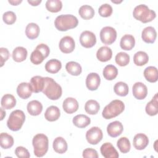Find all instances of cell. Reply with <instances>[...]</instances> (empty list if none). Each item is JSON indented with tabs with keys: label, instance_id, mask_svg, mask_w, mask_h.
I'll return each mask as SVG.
<instances>
[{
	"label": "cell",
	"instance_id": "obj_1",
	"mask_svg": "<svg viewBox=\"0 0 158 158\" xmlns=\"http://www.w3.org/2000/svg\"><path fill=\"white\" fill-rule=\"evenodd\" d=\"M78 24L77 18L71 14H62L57 16L54 20L55 27L59 31H65L75 28Z\"/></svg>",
	"mask_w": 158,
	"mask_h": 158
},
{
	"label": "cell",
	"instance_id": "obj_2",
	"mask_svg": "<svg viewBox=\"0 0 158 158\" xmlns=\"http://www.w3.org/2000/svg\"><path fill=\"white\" fill-rule=\"evenodd\" d=\"M44 87L42 91L51 100H57L62 96V88L54 79L50 77H44Z\"/></svg>",
	"mask_w": 158,
	"mask_h": 158
},
{
	"label": "cell",
	"instance_id": "obj_3",
	"mask_svg": "<svg viewBox=\"0 0 158 158\" xmlns=\"http://www.w3.org/2000/svg\"><path fill=\"white\" fill-rule=\"evenodd\" d=\"M34 154L38 157L44 156L48 152L49 141L46 135L43 133L36 135L32 140Z\"/></svg>",
	"mask_w": 158,
	"mask_h": 158
},
{
	"label": "cell",
	"instance_id": "obj_4",
	"mask_svg": "<svg viewBox=\"0 0 158 158\" xmlns=\"http://www.w3.org/2000/svg\"><path fill=\"white\" fill-rule=\"evenodd\" d=\"M134 18L143 23L151 22L156 17L154 10L150 9L145 4H140L136 6L133 11Z\"/></svg>",
	"mask_w": 158,
	"mask_h": 158
},
{
	"label": "cell",
	"instance_id": "obj_5",
	"mask_svg": "<svg viewBox=\"0 0 158 158\" xmlns=\"http://www.w3.org/2000/svg\"><path fill=\"white\" fill-rule=\"evenodd\" d=\"M125 109L123 102L118 99L112 101L103 109L102 117L106 119H110L120 115Z\"/></svg>",
	"mask_w": 158,
	"mask_h": 158
},
{
	"label": "cell",
	"instance_id": "obj_6",
	"mask_svg": "<svg viewBox=\"0 0 158 158\" xmlns=\"http://www.w3.org/2000/svg\"><path fill=\"white\" fill-rule=\"evenodd\" d=\"M25 120V115L21 110H15L12 111L7 121V127L12 131L19 130Z\"/></svg>",
	"mask_w": 158,
	"mask_h": 158
},
{
	"label": "cell",
	"instance_id": "obj_7",
	"mask_svg": "<svg viewBox=\"0 0 158 158\" xmlns=\"http://www.w3.org/2000/svg\"><path fill=\"white\" fill-rule=\"evenodd\" d=\"M50 52L49 48L45 44L41 43L38 44L35 49L30 55V61L35 65H38L42 63Z\"/></svg>",
	"mask_w": 158,
	"mask_h": 158
},
{
	"label": "cell",
	"instance_id": "obj_8",
	"mask_svg": "<svg viewBox=\"0 0 158 158\" xmlns=\"http://www.w3.org/2000/svg\"><path fill=\"white\" fill-rule=\"evenodd\" d=\"M117 38V31L112 27H104L100 31V39L105 44H112Z\"/></svg>",
	"mask_w": 158,
	"mask_h": 158
},
{
	"label": "cell",
	"instance_id": "obj_9",
	"mask_svg": "<svg viewBox=\"0 0 158 158\" xmlns=\"http://www.w3.org/2000/svg\"><path fill=\"white\" fill-rule=\"evenodd\" d=\"M102 131L98 127H93L86 133V139L87 141L93 145L97 144L102 139Z\"/></svg>",
	"mask_w": 158,
	"mask_h": 158
},
{
	"label": "cell",
	"instance_id": "obj_10",
	"mask_svg": "<svg viewBox=\"0 0 158 158\" xmlns=\"http://www.w3.org/2000/svg\"><path fill=\"white\" fill-rule=\"evenodd\" d=\"M80 43L81 45L84 48H92L95 45L96 43V35L90 31H84L80 35Z\"/></svg>",
	"mask_w": 158,
	"mask_h": 158
},
{
	"label": "cell",
	"instance_id": "obj_11",
	"mask_svg": "<svg viewBox=\"0 0 158 158\" xmlns=\"http://www.w3.org/2000/svg\"><path fill=\"white\" fill-rule=\"evenodd\" d=\"M59 47L63 53H70L73 51L75 47L74 40L70 36H65L60 40Z\"/></svg>",
	"mask_w": 158,
	"mask_h": 158
},
{
	"label": "cell",
	"instance_id": "obj_12",
	"mask_svg": "<svg viewBox=\"0 0 158 158\" xmlns=\"http://www.w3.org/2000/svg\"><path fill=\"white\" fill-rule=\"evenodd\" d=\"M134 97L139 100L144 99L148 94V88L142 82H136L132 87Z\"/></svg>",
	"mask_w": 158,
	"mask_h": 158
},
{
	"label": "cell",
	"instance_id": "obj_13",
	"mask_svg": "<svg viewBox=\"0 0 158 158\" xmlns=\"http://www.w3.org/2000/svg\"><path fill=\"white\" fill-rule=\"evenodd\" d=\"M101 153L106 158H117L119 154L115 148L110 143H104L100 148Z\"/></svg>",
	"mask_w": 158,
	"mask_h": 158
},
{
	"label": "cell",
	"instance_id": "obj_14",
	"mask_svg": "<svg viewBox=\"0 0 158 158\" xmlns=\"http://www.w3.org/2000/svg\"><path fill=\"white\" fill-rule=\"evenodd\" d=\"M101 82L99 75L97 73L91 72L89 73L86 78V85L88 89L91 91L96 90Z\"/></svg>",
	"mask_w": 158,
	"mask_h": 158
},
{
	"label": "cell",
	"instance_id": "obj_15",
	"mask_svg": "<svg viewBox=\"0 0 158 158\" xmlns=\"http://www.w3.org/2000/svg\"><path fill=\"white\" fill-rule=\"evenodd\" d=\"M123 130V125L119 121L112 122L107 127V132L108 135L112 138H115L121 135Z\"/></svg>",
	"mask_w": 158,
	"mask_h": 158
},
{
	"label": "cell",
	"instance_id": "obj_16",
	"mask_svg": "<svg viewBox=\"0 0 158 158\" xmlns=\"http://www.w3.org/2000/svg\"><path fill=\"white\" fill-rule=\"evenodd\" d=\"M149 144V139L144 133L136 134L133 140V144L135 148L137 150H143L147 147Z\"/></svg>",
	"mask_w": 158,
	"mask_h": 158
},
{
	"label": "cell",
	"instance_id": "obj_17",
	"mask_svg": "<svg viewBox=\"0 0 158 158\" xmlns=\"http://www.w3.org/2000/svg\"><path fill=\"white\" fill-rule=\"evenodd\" d=\"M33 92L32 87L29 83L22 82L20 83L17 88V93L18 96L23 99H28L31 95Z\"/></svg>",
	"mask_w": 158,
	"mask_h": 158
},
{
	"label": "cell",
	"instance_id": "obj_18",
	"mask_svg": "<svg viewBox=\"0 0 158 158\" xmlns=\"http://www.w3.org/2000/svg\"><path fill=\"white\" fill-rule=\"evenodd\" d=\"M78 102L73 98H67L63 102L62 107L64 110L69 114L75 112L78 109Z\"/></svg>",
	"mask_w": 158,
	"mask_h": 158
},
{
	"label": "cell",
	"instance_id": "obj_19",
	"mask_svg": "<svg viewBox=\"0 0 158 158\" xmlns=\"http://www.w3.org/2000/svg\"><path fill=\"white\" fill-rule=\"evenodd\" d=\"M157 37V32L152 27L144 28L141 33L142 40L146 43H154Z\"/></svg>",
	"mask_w": 158,
	"mask_h": 158
},
{
	"label": "cell",
	"instance_id": "obj_20",
	"mask_svg": "<svg viewBox=\"0 0 158 158\" xmlns=\"http://www.w3.org/2000/svg\"><path fill=\"white\" fill-rule=\"evenodd\" d=\"M44 77L41 76H34L30 80V85L33 89V92L35 93L43 91L44 87Z\"/></svg>",
	"mask_w": 158,
	"mask_h": 158
},
{
	"label": "cell",
	"instance_id": "obj_21",
	"mask_svg": "<svg viewBox=\"0 0 158 158\" xmlns=\"http://www.w3.org/2000/svg\"><path fill=\"white\" fill-rule=\"evenodd\" d=\"M135 44V40L133 36L131 35H123L120 42V48L125 51H130L133 48Z\"/></svg>",
	"mask_w": 158,
	"mask_h": 158
},
{
	"label": "cell",
	"instance_id": "obj_22",
	"mask_svg": "<svg viewBox=\"0 0 158 158\" xmlns=\"http://www.w3.org/2000/svg\"><path fill=\"white\" fill-rule=\"evenodd\" d=\"M27 109L28 112L31 115L36 116L41 113L43 110V105L40 101L33 100L28 103Z\"/></svg>",
	"mask_w": 158,
	"mask_h": 158
},
{
	"label": "cell",
	"instance_id": "obj_23",
	"mask_svg": "<svg viewBox=\"0 0 158 158\" xmlns=\"http://www.w3.org/2000/svg\"><path fill=\"white\" fill-rule=\"evenodd\" d=\"M112 56V49L107 46L101 47L96 52V57L101 62H107Z\"/></svg>",
	"mask_w": 158,
	"mask_h": 158
},
{
	"label": "cell",
	"instance_id": "obj_24",
	"mask_svg": "<svg viewBox=\"0 0 158 158\" xmlns=\"http://www.w3.org/2000/svg\"><path fill=\"white\" fill-rule=\"evenodd\" d=\"M52 147L55 152L58 154H64L67 150V143L64 138L59 136L54 139Z\"/></svg>",
	"mask_w": 158,
	"mask_h": 158
},
{
	"label": "cell",
	"instance_id": "obj_25",
	"mask_svg": "<svg viewBox=\"0 0 158 158\" xmlns=\"http://www.w3.org/2000/svg\"><path fill=\"white\" fill-rule=\"evenodd\" d=\"M60 115V110L55 106H51L48 107L44 113L45 118L49 122H54L58 120Z\"/></svg>",
	"mask_w": 158,
	"mask_h": 158
},
{
	"label": "cell",
	"instance_id": "obj_26",
	"mask_svg": "<svg viewBox=\"0 0 158 158\" xmlns=\"http://www.w3.org/2000/svg\"><path fill=\"white\" fill-rule=\"evenodd\" d=\"M73 123L78 128H83L86 127L91 123V119L87 115L84 114L77 115L73 118Z\"/></svg>",
	"mask_w": 158,
	"mask_h": 158
},
{
	"label": "cell",
	"instance_id": "obj_27",
	"mask_svg": "<svg viewBox=\"0 0 158 158\" xmlns=\"http://www.w3.org/2000/svg\"><path fill=\"white\" fill-rule=\"evenodd\" d=\"M144 77L146 80L150 83H155L158 79V72L156 67L149 66L144 70Z\"/></svg>",
	"mask_w": 158,
	"mask_h": 158
},
{
	"label": "cell",
	"instance_id": "obj_28",
	"mask_svg": "<svg viewBox=\"0 0 158 158\" xmlns=\"http://www.w3.org/2000/svg\"><path fill=\"white\" fill-rule=\"evenodd\" d=\"M12 56L14 61L17 62H21L26 59L27 56V51L23 47L18 46L13 50Z\"/></svg>",
	"mask_w": 158,
	"mask_h": 158
},
{
	"label": "cell",
	"instance_id": "obj_29",
	"mask_svg": "<svg viewBox=\"0 0 158 158\" xmlns=\"http://www.w3.org/2000/svg\"><path fill=\"white\" fill-rule=\"evenodd\" d=\"M62 68L61 62L56 59L48 60L45 64L46 70L50 73H56Z\"/></svg>",
	"mask_w": 158,
	"mask_h": 158
},
{
	"label": "cell",
	"instance_id": "obj_30",
	"mask_svg": "<svg viewBox=\"0 0 158 158\" xmlns=\"http://www.w3.org/2000/svg\"><path fill=\"white\" fill-rule=\"evenodd\" d=\"M1 104L3 109H11L16 105V99L12 94H6L1 98Z\"/></svg>",
	"mask_w": 158,
	"mask_h": 158
},
{
	"label": "cell",
	"instance_id": "obj_31",
	"mask_svg": "<svg viewBox=\"0 0 158 158\" xmlns=\"http://www.w3.org/2000/svg\"><path fill=\"white\" fill-rule=\"evenodd\" d=\"M158 102L157 93H156L152 99L146 104L145 110L146 112L151 116H154L157 114L158 112Z\"/></svg>",
	"mask_w": 158,
	"mask_h": 158
},
{
	"label": "cell",
	"instance_id": "obj_32",
	"mask_svg": "<svg viewBox=\"0 0 158 158\" xmlns=\"http://www.w3.org/2000/svg\"><path fill=\"white\" fill-rule=\"evenodd\" d=\"M40 29L39 26L35 23H28L25 28V34L30 40L36 39L40 34Z\"/></svg>",
	"mask_w": 158,
	"mask_h": 158
},
{
	"label": "cell",
	"instance_id": "obj_33",
	"mask_svg": "<svg viewBox=\"0 0 158 158\" xmlns=\"http://www.w3.org/2000/svg\"><path fill=\"white\" fill-rule=\"evenodd\" d=\"M102 75L106 80H112L117 77L118 70L117 67L113 65H107L103 69Z\"/></svg>",
	"mask_w": 158,
	"mask_h": 158
},
{
	"label": "cell",
	"instance_id": "obj_34",
	"mask_svg": "<svg viewBox=\"0 0 158 158\" xmlns=\"http://www.w3.org/2000/svg\"><path fill=\"white\" fill-rule=\"evenodd\" d=\"M65 69L69 74L73 76H78L81 74L82 72V69L80 64L74 61L67 62L65 65Z\"/></svg>",
	"mask_w": 158,
	"mask_h": 158
},
{
	"label": "cell",
	"instance_id": "obj_35",
	"mask_svg": "<svg viewBox=\"0 0 158 158\" xmlns=\"http://www.w3.org/2000/svg\"><path fill=\"white\" fill-rule=\"evenodd\" d=\"M80 17L85 20L92 19L94 15V10L93 8L89 5H83L81 6L78 10Z\"/></svg>",
	"mask_w": 158,
	"mask_h": 158
},
{
	"label": "cell",
	"instance_id": "obj_36",
	"mask_svg": "<svg viewBox=\"0 0 158 158\" xmlns=\"http://www.w3.org/2000/svg\"><path fill=\"white\" fill-rule=\"evenodd\" d=\"M149 60V56L144 51H138L134 54L133 62L137 66H143L146 64Z\"/></svg>",
	"mask_w": 158,
	"mask_h": 158
},
{
	"label": "cell",
	"instance_id": "obj_37",
	"mask_svg": "<svg viewBox=\"0 0 158 158\" xmlns=\"http://www.w3.org/2000/svg\"><path fill=\"white\" fill-rule=\"evenodd\" d=\"M13 137L7 133H1L0 135V145L3 149H9L14 145Z\"/></svg>",
	"mask_w": 158,
	"mask_h": 158
},
{
	"label": "cell",
	"instance_id": "obj_38",
	"mask_svg": "<svg viewBox=\"0 0 158 158\" xmlns=\"http://www.w3.org/2000/svg\"><path fill=\"white\" fill-rule=\"evenodd\" d=\"M100 109V105L96 100L90 99L86 101L85 105V111L90 115L96 114Z\"/></svg>",
	"mask_w": 158,
	"mask_h": 158
},
{
	"label": "cell",
	"instance_id": "obj_39",
	"mask_svg": "<svg viewBox=\"0 0 158 158\" xmlns=\"http://www.w3.org/2000/svg\"><path fill=\"white\" fill-rule=\"evenodd\" d=\"M62 7V3L60 0H48L46 2V8L51 12H58Z\"/></svg>",
	"mask_w": 158,
	"mask_h": 158
},
{
	"label": "cell",
	"instance_id": "obj_40",
	"mask_svg": "<svg viewBox=\"0 0 158 158\" xmlns=\"http://www.w3.org/2000/svg\"><path fill=\"white\" fill-rule=\"evenodd\" d=\"M115 93L120 96H125L128 94L129 88L128 85L123 81L117 82L114 87Z\"/></svg>",
	"mask_w": 158,
	"mask_h": 158
},
{
	"label": "cell",
	"instance_id": "obj_41",
	"mask_svg": "<svg viewBox=\"0 0 158 158\" xmlns=\"http://www.w3.org/2000/svg\"><path fill=\"white\" fill-rule=\"evenodd\" d=\"M117 146L120 151L122 153H127L131 148V144L129 139L127 137H121L117 142Z\"/></svg>",
	"mask_w": 158,
	"mask_h": 158
},
{
	"label": "cell",
	"instance_id": "obj_42",
	"mask_svg": "<svg viewBox=\"0 0 158 158\" xmlns=\"http://www.w3.org/2000/svg\"><path fill=\"white\" fill-rule=\"evenodd\" d=\"M117 64L121 67L126 66L130 62V56L124 52H120L117 54L115 57Z\"/></svg>",
	"mask_w": 158,
	"mask_h": 158
},
{
	"label": "cell",
	"instance_id": "obj_43",
	"mask_svg": "<svg viewBox=\"0 0 158 158\" xmlns=\"http://www.w3.org/2000/svg\"><path fill=\"white\" fill-rule=\"evenodd\" d=\"M112 7L109 4H102L98 10L99 14L103 17H108L112 14Z\"/></svg>",
	"mask_w": 158,
	"mask_h": 158
},
{
	"label": "cell",
	"instance_id": "obj_44",
	"mask_svg": "<svg viewBox=\"0 0 158 158\" xmlns=\"http://www.w3.org/2000/svg\"><path fill=\"white\" fill-rule=\"evenodd\" d=\"M16 15L12 11H7L2 15V20L7 25H12L16 21Z\"/></svg>",
	"mask_w": 158,
	"mask_h": 158
},
{
	"label": "cell",
	"instance_id": "obj_45",
	"mask_svg": "<svg viewBox=\"0 0 158 158\" xmlns=\"http://www.w3.org/2000/svg\"><path fill=\"white\" fill-rule=\"evenodd\" d=\"M15 154L18 157L28 158L30 157V154L28 151L23 146H18L15 150Z\"/></svg>",
	"mask_w": 158,
	"mask_h": 158
},
{
	"label": "cell",
	"instance_id": "obj_46",
	"mask_svg": "<svg viewBox=\"0 0 158 158\" xmlns=\"http://www.w3.org/2000/svg\"><path fill=\"white\" fill-rule=\"evenodd\" d=\"M83 157H92V158H98L99 157L98 152L96 150L92 148H86L83 151L82 154Z\"/></svg>",
	"mask_w": 158,
	"mask_h": 158
},
{
	"label": "cell",
	"instance_id": "obj_47",
	"mask_svg": "<svg viewBox=\"0 0 158 158\" xmlns=\"http://www.w3.org/2000/svg\"><path fill=\"white\" fill-rule=\"evenodd\" d=\"M0 55H1V67H2L4 62L7 61L9 57V52L7 48H0Z\"/></svg>",
	"mask_w": 158,
	"mask_h": 158
},
{
	"label": "cell",
	"instance_id": "obj_48",
	"mask_svg": "<svg viewBox=\"0 0 158 158\" xmlns=\"http://www.w3.org/2000/svg\"><path fill=\"white\" fill-rule=\"evenodd\" d=\"M28 2L29 4H30L31 6H36L38 5H39L41 2V0H36V1H31V0H28L27 1Z\"/></svg>",
	"mask_w": 158,
	"mask_h": 158
},
{
	"label": "cell",
	"instance_id": "obj_49",
	"mask_svg": "<svg viewBox=\"0 0 158 158\" xmlns=\"http://www.w3.org/2000/svg\"><path fill=\"white\" fill-rule=\"evenodd\" d=\"M8 2L13 6H17L18 4L21 3L22 2V0H15V1H14V0H9Z\"/></svg>",
	"mask_w": 158,
	"mask_h": 158
},
{
	"label": "cell",
	"instance_id": "obj_50",
	"mask_svg": "<svg viewBox=\"0 0 158 158\" xmlns=\"http://www.w3.org/2000/svg\"><path fill=\"white\" fill-rule=\"evenodd\" d=\"M1 120H3L4 117L6 116V112L3 110L2 108H1Z\"/></svg>",
	"mask_w": 158,
	"mask_h": 158
},
{
	"label": "cell",
	"instance_id": "obj_51",
	"mask_svg": "<svg viewBox=\"0 0 158 158\" xmlns=\"http://www.w3.org/2000/svg\"><path fill=\"white\" fill-rule=\"evenodd\" d=\"M111 2H114V3H115V4H118V3L122 2V1L121 0V1H113V0H112V1H111Z\"/></svg>",
	"mask_w": 158,
	"mask_h": 158
}]
</instances>
